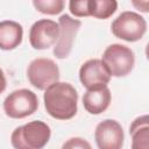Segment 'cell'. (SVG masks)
I'll return each instance as SVG.
<instances>
[{"label": "cell", "instance_id": "1", "mask_svg": "<svg viewBox=\"0 0 149 149\" xmlns=\"http://www.w3.org/2000/svg\"><path fill=\"white\" fill-rule=\"evenodd\" d=\"M47 113L57 120H70L78 111V92L70 83L57 81L44 90Z\"/></svg>", "mask_w": 149, "mask_h": 149}, {"label": "cell", "instance_id": "2", "mask_svg": "<svg viewBox=\"0 0 149 149\" xmlns=\"http://www.w3.org/2000/svg\"><path fill=\"white\" fill-rule=\"evenodd\" d=\"M50 136L49 125L41 120H34L16 127L10 134V143L14 149H43Z\"/></svg>", "mask_w": 149, "mask_h": 149}, {"label": "cell", "instance_id": "3", "mask_svg": "<svg viewBox=\"0 0 149 149\" xmlns=\"http://www.w3.org/2000/svg\"><path fill=\"white\" fill-rule=\"evenodd\" d=\"M101 61L109 71L111 77H126L128 76L135 65L134 51L123 44L113 43L108 45L101 57Z\"/></svg>", "mask_w": 149, "mask_h": 149}, {"label": "cell", "instance_id": "4", "mask_svg": "<svg viewBox=\"0 0 149 149\" xmlns=\"http://www.w3.org/2000/svg\"><path fill=\"white\" fill-rule=\"evenodd\" d=\"M111 31L115 37L126 42H137L147 31V21L139 13L126 10L113 20Z\"/></svg>", "mask_w": 149, "mask_h": 149}, {"label": "cell", "instance_id": "5", "mask_svg": "<svg viewBox=\"0 0 149 149\" xmlns=\"http://www.w3.org/2000/svg\"><path fill=\"white\" fill-rule=\"evenodd\" d=\"M38 108L36 93L28 88H19L10 92L3 100V111L12 119H23L34 114Z\"/></svg>", "mask_w": 149, "mask_h": 149}, {"label": "cell", "instance_id": "6", "mask_svg": "<svg viewBox=\"0 0 149 149\" xmlns=\"http://www.w3.org/2000/svg\"><path fill=\"white\" fill-rule=\"evenodd\" d=\"M59 68L56 62L50 58H35L27 68V78L37 90H47L50 85L59 81Z\"/></svg>", "mask_w": 149, "mask_h": 149}, {"label": "cell", "instance_id": "7", "mask_svg": "<svg viewBox=\"0 0 149 149\" xmlns=\"http://www.w3.org/2000/svg\"><path fill=\"white\" fill-rule=\"evenodd\" d=\"M58 26L59 36L54 47V56L58 59H64L72 50L76 35L81 27V21L73 19L68 14H63L58 19Z\"/></svg>", "mask_w": 149, "mask_h": 149}, {"label": "cell", "instance_id": "8", "mask_svg": "<svg viewBox=\"0 0 149 149\" xmlns=\"http://www.w3.org/2000/svg\"><path fill=\"white\" fill-rule=\"evenodd\" d=\"M59 26L50 19H41L33 23L29 30V43L36 50H45L56 44Z\"/></svg>", "mask_w": 149, "mask_h": 149}, {"label": "cell", "instance_id": "9", "mask_svg": "<svg viewBox=\"0 0 149 149\" xmlns=\"http://www.w3.org/2000/svg\"><path fill=\"white\" fill-rule=\"evenodd\" d=\"M94 140L98 149H122L125 142L123 128L116 120L106 119L97 125Z\"/></svg>", "mask_w": 149, "mask_h": 149}, {"label": "cell", "instance_id": "10", "mask_svg": "<svg viewBox=\"0 0 149 149\" xmlns=\"http://www.w3.org/2000/svg\"><path fill=\"white\" fill-rule=\"evenodd\" d=\"M79 80L86 90L107 86L111 74L101 59L92 58L81 64L79 69Z\"/></svg>", "mask_w": 149, "mask_h": 149}, {"label": "cell", "instance_id": "11", "mask_svg": "<svg viewBox=\"0 0 149 149\" xmlns=\"http://www.w3.org/2000/svg\"><path fill=\"white\" fill-rule=\"evenodd\" d=\"M112 93L108 86L86 90L83 95V105L86 112L93 115L104 113L111 105Z\"/></svg>", "mask_w": 149, "mask_h": 149}, {"label": "cell", "instance_id": "12", "mask_svg": "<svg viewBox=\"0 0 149 149\" xmlns=\"http://www.w3.org/2000/svg\"><path fill=\"white\" fill-rule=\"evenodd\" d=\"M23 40V27L13 20L0 22V49L13 50L17 48Z\"/></svg>", "mask_w": 149, "mask_h": 149}, {"label": "cell", "instance_id": "13", "mask_svg": "<svg viewBox=\"0 0 149 149\" xmlns=\"http://www.w3.org/2000/svg\"><path fill=\"white\" fill-rule=\"evenodd\" d=\"M118 9V1L115 0H88L90 16L106 20L111 17Z\"/></svg>", "mask_w": 149, "mask_h": 149}, {"label": "cell", "instance_id": "14", "mask_svg": "<svg viewBox=\"0 0 149 149\" xmlns=\"http://www.w3.org/2000/svg\"><path fill=\"white\" fill-rule=\"evenodd\" d=\"M33 6L42 14L56 15L64 9L65 2L64 0H34Z\"/></svg>", "mask_w": 149, "mask_h": 149}, {"label": "cell", "instance_id": "15", "mask_svg": "<svg viewBox=\"0 0 149 149\" xmlns=\"http://www.w3.org/2000/svg\"><path fill=\"white\" fill-rule=\"evenodd\" d=\"M130 136L132 149H149V126L136 130Z\"/></svg>", "mask_w": 149, "mask_h": 149}, {"label": "cell", "instance_id": "16", "mask_svg": "<svg viewBox=\"0 0 149 149\" xmlns=\"http://www.w3.org/2000/svg\"><path fill=\"white\" fill-rule=\"evenodd\" d=\"M69 9L76 17L90 16L88 12V0H71L69 2Z\"/></svg>", "mask_w": 149, "mask_h": 149}, {"label": "cell", "instance_id": "17", "mask_svg": "<svg viewBox=\"0 0 149 149\" xmlns=\"http://www.w3.org/2000/svg\"><path fill=\"white\" fill-rule=\"evenodd\" d=\"M62 149H92V147L87 140L76 136L66 140L63 143Z\"/></svg>", "mask_w": 149, "mask_h": 149}, {"label": "cell", "instance_id": "18", "mask_svg": "<svg viewBox=\"0 0 149 149\" xmlns=\"http://www.w3.org/2000/svg\"><path fill=\"white\" fill-rule=\"evenodd\" d=\"M148 126H149V118H148V115H147V114L140 115V116H137V118L132 122V125H130V127H129V134L132 135V134L135 133L136 130H139V129H141V128H143V127H148Z\"/></svg>", "mask_w": 149, "mask_h": 149}, {"label": "cell", "instance_id": "19", "mask_svg": "<svg viewBox=\"0 0 149 149\" xmlns=\"http://www.w3.org/2000/svg\"><path fill=\"white\" fill-rule=\"evenodd\" d=\"M132 5L139 9L142 13H148L149 12V1L144 0V1H132Z\"/></svg>", "mask_w": 149, "mask_h": 149}, {"label": "cell", "instance_id": "20", "mask_svg": "<svg viewBox=\"0 0 149 149\" xmlns=\"http://www.w3.org/2000/svg\"><path fill=\"white\" fill-rule=\"evenodd\" d=\"M6 87H7V79H6L5 72L0 68V93H2L6 90Z\"/></svg>", "mask_w": 149, "mask_h": 149}]
</instances>
